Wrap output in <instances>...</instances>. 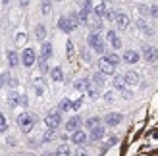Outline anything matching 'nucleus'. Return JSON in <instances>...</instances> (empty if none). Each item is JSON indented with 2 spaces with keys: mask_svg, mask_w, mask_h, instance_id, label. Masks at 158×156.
Masks as SVG:
<instances>
[{
  "mask_svg": "<svg viewBox=\"0 0 158 156\" xmlns=\"http://www.w3.org/2000/svg\"><path fill=\"white\" fill-rule=\"evenodd\" d=\"M87 43H89V46L97 52V54H104L106 52V44H104V39L100 37L98 31H91L89 37H87Z\"/></svg>",
  "mask_w": 158,
  "mask_h": 156,
  "instance_id": "f257e3e1",
  "label": "nucleus"
},
{
  "mask_svg": "<svg viewBox=\"0 0 158 156\" xmlns=\"http://www.w3.org/2000/svg\"><path fill=\"white\" fill-rule=\"evenodd\" d=\"M35 121H37V116L29 114V112H23L18 116V125L23 133H31V129L35 127Z\"/></svg>",
  "mask_w": 158,
  "mask_h": 156,
  "instance_id": "f03ea898",
  "label": "nucleus"
},
{
  "mask_svg": "<svg viewBox=\"0 0 158 156\" xmlns=\"http://www.w3.org/2000/svg\"><path fill=\"white\" fill-rule=\"evenodd\" d=\"M60 123H62V114L60 112H48L44 116V125L48 127V129H58L60 127Z\"/></svg>",
  "mask_w": 158,
  "mask_h": 156,
  "instance_id": "7ed1b4c3",
  "label": "nucleus"
},
{
  "mask_svg": "<svg viewBox=\"0 0 158 156\" xmlns=\"http://www.w3.org/2000/svg\"><path fill=\"white\" fill-rule=\"evenodd\" d=\"M35 60H37V54H35V50L33 48H23V52H21V56H19V62L25 68H31L35 64Z\"/></svg>",
  "mask_w": 158,
  "mask_h": 156,
  "instance_id": "20e7f679",
  "label": "nucleus"
},
{
  "mask_svg": "<svg viewBox=\"0 0 158 156\" xmlns=\"http://www.w3.org/2000/svg\"><path fill=\"white\" fill-rule=\"evenodd\" d=\"M91 12H93V2H91V0H85V2H83V8H81V12L77 14L79 23H87V21H89Z\"/></svg>",
  "mask_w": 158,
  "mask_h": 156,
  "instance_id": "39448f33",
  "label": "nucleus"
},
{
  "mask_svg": "<svg viewBox=\"0 0 158 156\" xmlns=\"http://www.w3.org/2000/svg\"><path fill=\"white\" fill-rule=\"evenodd\" d=\"M143 58L148 64H154L158 60V48H154V46H143Z\"/></svg>",
  "mask_w": 158,
  "mask_h": 156,
  "instance_id": "423d86ee",
  "label": "nucleus"
},
{
  "mask_svg": "<svg viewBox=\"0 0 158 156\" xmlns=\"http://www.w3.org/2000/svg\"><path fill=\"white\" fill-rule=\"evenodd\" d=\"M81 118H79V116H73V118H69L68 121H66V131H68V133H73V131H77L79 127H81Z\"/></svg>",
  "mask_w": 158,
  "mask_h": 156,
  "instance_id": "0eeeda50",
  "label": "nucleus"
},
{
  "mask_svg": "<svg viewBox=\"0 0 158 156\" xmlns=\"http://www.w3.org/2000/svg\"><path fill=\"white\" fill-rule=\"evenodd\" d=\"M122 120H123V116H122V114H116V112H112V114H106L104 123H106L108 127H114V125H120V123H122Z\"/></svg>",
  "mask_w": 158,
  "mask_h": 156,
  "instance_id": "6e6552de",
  "label": "nucleus"
},
{
  "mask_svg": "<svg viewBox=\"0 0 158 156\" xmlns=\"http://www.w3.org/2000/svg\"><path fill=\"white\" fill-rule=\"evenodd\" d=\"M98 72L104 73V75H114V73H116V66L108 64L104 58H100V62H98Z\"/></svg>",
  "mask_w": 158,
  "mask_h": 156,
  "instance_id": "1a4fd4ad",
  "label": "nucleus"
},
{
  "mask_svg": "<svg viewBox=\"0 0 158 156\" xmlns=\"http://www.w3.org/2000/svg\"><path fill=\"white\" fill-rule=\"evenodd\" d=\"M87 139H89V137H87V133H85V131H81V129H77V131H73V133H72V143L73 145L81 146V145L87 143Z\"/></svg>",
  "mask_w": 158,
  "mask_h": 156,
  "instance_id": "9d476101",
  "label": "nucleus"
},
{
  "mask_svg": "<svg viewBox=\"0 0 158 156\" xmlns=\"http://www.w3.org/2000/svg\"><path fill=\"white\" fill-rule=\"evenodd\" d=\"M58 27H60V31H64V33H72V31L75 29V27H73V23L68 19V15H64V18H60V19H58Z\"/></svg>",
  "mask_w": 158,
  "mask_h": 156,
  "instance_id": "9b49d317",
  "label": "nucleus"
},
{
  "mask_svg": "<svg viewBox=\"0 0 158 156\" xmlns=\"http://www.w3.org/2000/svg\"><path fill=\"white\" fill-rule=\"evenodd\" d=\"M6 60H8V66L10 68H18L19 66V54L15 50H8L6 52Z\"/></svg>",
  "mask_w": 158,
  "mask_h": 156,
  "instance_id": "f8f14e48",
  "label": "nucleus"
},
{
  "mask_svg": "<svg viewBox=\"0 0 158 156\" xmlns=\"http://www.w3.org/2000/svg\"><path fill=\"white\" fill-rule=\"evenodd\" d=\"M122 58H123L125 64H137L139 62V52L137 50H125Z\"/></svg>",
  "mask_w": 158,
  "mask_h": 156,
  "instance_id": "ddd939ff",
  "label": "nucleus"
},
{
  "mask_svg": "<svg viewBox=\"0 0 158 156\" xmlns=\"http://www.w3.org/2000/svg\"><path fill=\"white\" fill-rule=\"evenodd\" d=\"M114 21H116L118 29H122V31H123V29H127V25H129V18H127L125 14H122V12H120V14H116V19H114Z\"/></svg>",
  "mask_w": 158,
  "mask_h": 156,
  "instance_id": "4468645a",
  "label": "nucleus"
},
{
  "mask_svg": "<svg viewBox=\"0 0 158 156\" xmlns=\"http://www.w3.org/2000/svg\"><path fill=\"white\" fill-rule=\"evenodd\" d=\"M50 56H52V44H50V43H43L41 52H39V58L48 62V58H50Z\"/></svg>",
  "mask_w": 158,
  "mask_h": 156,
  "instance_id": "2eb2a0df",
  "label": "nucleus"
},
{
  "mask_svg": "<svg viewBox=\"0 0 158 156\" xmlns=\"http://www.w3.org/2000/svg\"><path fill=\"white\" fill-rule=\"evenodd\" d=\"M106 39L112 43L114 48H122V39L116 35V31H106Z\"/></svg>",
  "mask_w": 158,
  "mask_h": 156,
  "instance_id": "dca6fc26",
  "label": "nucleus"
},
{
  "mask_svg": "<svg viewBox=\"0 0 158 156\" xmlns=\"http://www.w3.org/2000/svg\"><path fill=\"white\" fill-rule=\"evenodd\" d=\"M104 133H106V129L102 127V125L93 127V129H91V141H100V139L104 137Z\"/></svg>",
  "mask_w": 158,
  "mask_h": 156,
  "instance_id": "f3484780",
  "label": "nucleus"
},
{
  "mask_svg": "<svg viewBox=\"0 0 158 156\" xmlns=\"http://www.w3.org/2000/svg\"><path fill=\"white\" fill-rule=\"evenodd\" d=\"M123 81H125V85H139V73L127 72V73L123 75Z\"/></svg>",
  "mask_w": 158,
  "mask_h": 156,
  "instance_id": "a211bd4d",
  "label": "nucleus"
},
{
  "mask_svg": "<svg viewBox=\"0 0 158 156\" xmlns=\"http://www.w3.org/2000/svg\"><path fill=\"white\" fill-rule=\"evenodd\" d=\"M102 58H104V60L108 62V64H112V66H118V64H120V62H122V58L118 56L116 52H108V54H104V56H102Z\"/></svg>",
  "mask_w": 158,
  "mask_h": 156,
  "instance_id": "6ab92c4d",
  "label": "nucleus"
},
{
  "mask_svg": "<svg viewBox=\"0 0 158 156\" xmlns=\"http://www.w3.org/2000/svg\"><path fill=\"white\" fill-rule=\"evenodd\" d=\"M91 83L94 85V87H102V85L106 83V79H104V73H100V72H97L93 77H91Z\"/></svg>",
  "mask_w": 158,
  "mask_h": 156,
  "instance_id": "aec40b11",
  "label": "nucleus"
},
{
  "mask_svg": "<svg viewBox=\"0 0 158 156\" xmlns=\"http://www.w3.org/2000/svg\"><path fill=\"white\" fill-rule=\"evenodd\" d=\"M137 27L143 31V35H147V37H151V35H152V29H151V25H148L145 19H137Z\"/></svg>",
  "mask_w": 158,
  "mask_h": 156,
  "instance_id": "412c9836",
  "label": "nucleus"
},
{
  "mask_svg": "<svg viewBox=\"0 0 158 156\" xmlns=\"http://www.w3.org/2000/svg\"><path fill=\"white\" fill-rule=\"evenodd\" d=\"M8 104H10L12 108H15L19 104V92H15V91H10L8 92Z\"/></svg>",
  "mask_w": 158,
  "mask_h": 156,
  "instance_id": "4be33fe9",
  "label": "nucleus"
},
{
  "mask_svg": "<svg viewBox=\"0 0 158 156\" xmlns=\"http://www.w3.org/2000/svg\"><path fill=\"white\" fill-rule=\"evenodd\" d=\"M50 77H52V81H62V79H64V72H62V68L60 66L52 68L50 69Z\"/></svg>",
  "mask_w": 158,
  "mask_h": 156,
  "instance_id": "5701e85b",
  "label": "nucleus"
},
{
  "mask_svg": "<svg viewBox=\"0 0 158 156\" xmlns=\"http://www.w3.org/2000/svg\"><path fill=\"white\" fill-rule=\"evenodd\" d=\"M91 85V79H77L75 83H73V87H75V91H87V87Z\"/></svg>",
  "mask_w": 158,
  "mask_h": 156,
  "instance_id": "b1692460",
  "label": "nucleus"
},
{
  "mask_svg": "<svg viewBox=\"0 0 158 156\" xmlns=\"http://www.w3.org/2000/svg\"><path fill=\"white\" fill-rule=\"evenodd\" d=\"M35 37L39 39V41H44V37H46V27L43 25V23H39V25L35 27Z\"/></svg>",
  "mask_w": 158,
  "mask_h": 156,
  "instance_id": "393cba45",
  "label": "nucleus"
},
{
  "mask_svg": "<svg viewBox=\"0 0 158 156\" xmlns=\"http://www.w3.org/2000/svg\"><path fill=\"white\" fill-rule=\"evenodd\" d=\"M56 139V129H46L43 135V143H52Z\"/></svg>",
  "mask_w": 158,
  "mask_h": 156,
  "instance_id": "a878e982",
  "label": "nucleus"
},
{
  "mask_svg": "<svg viewBox=\"0 0 158 156\" xmlns=\"http://www.w3.org/2000/svg\"><path fill=\"white\" fill-rule=\"evenodd\" d=\"M54 154L56 156H72V150H69L68 145H60L56 150H54Z\"/></svg>",
  "mask_w": 158,
  "mask_h": 156,
  "instance_id": "bb28decb",
  "label": "nucleus"
},
{
  "mask_svg": "<svg viewBox=\"0 0 158 156\" xmlns=\"http://www.w3.org/2000/svg\"><path fill=\"white\" fill-rule=\"evenodd\" d=\"M85 92H87V96H89L91 100H94V98H98V87H94L93 83L89 85V87H87V91H85Z\"/></svg>",
  "mask_w": 158,
  "mask_h": 156,
  "instance_id": "cd10ccee",
  "label": "nucleus"
},
{
  "mask_svg": "<svg viewBox=\"0 0 158 156\" xmlns=\"http://www.w3.org/2000/svg\"><path fill=\"white\" fill-rule=\"evenodd\" d=\"M93 12H94V15H97V18H104V14H106V4H98V6H94L93 8Z\"/></svg>",
  "mask_w": 158,
  "mask_h": 156,
  "instance_id": "c85d7f7f",
  "label": "nucleus"
},
{
  "mask_svg": "<svg viewBox=\"0 0 158 156\" xmlns=\"http://www.w3.org/2000/svg\"><path fill=\"white\" fill-rule=\"evenodd\" d=\"M97 125H100V118H97V116H93V118H89L85 121V127L87 129H93V127H97Z\"/></svg>",
  "mask_w": 158,
  "mask_h": 156,
  "instance_id": "c756f323",
  "label": "nucleus"
},
{
  "mask_svg": "<svg viewBox=\"0 0 158 156\" xmlns=\"http://www.w3.org/2000/svg\"><path fill=\"white\" fill-rule=\"evenodd\" d=\"M69 108H72V100H68V98L60 100V104H58V112H60V114L66 112V110H69Z\"/></svg>",
  "mask_w": 158,
  "mask_h": 156,
  "instance_id": "7c9ffc66",
  "label": "nucleus"
},
{
  "mask_svg": "<svg viewBox=\"0 0 158 156\" xmlns=\"http://www.w3.org/2000/svg\"><path fill=\"white\" fill-rule=\"evenodd\" d=\"M112 83H114V87H116L118 91L125 89V81H123V75H116V79H114Z\"/></svg>",
  "mask_w": 158,
  "mask_h": 156,
  "instance_id": "2f4dec72",
  "label": "nucleus"
},
{
  "mask_svg": "<svg viewBox=\"0 0 158 156\" xmlns=\"http://www.w3.org/2000/svg\"><path fill=\"white\" fill-rule=\"evenodd\" d=\"M87 23H89V25L93 27V31L102 29V19H100V18H97V19H91V18H89V21H87Z\"/></svg>",
  "mask_w": 158,
  "mask_h": 156,
  "instance_id": "473e14b6",
  "label": "nucleus"
},
{
  "mask_svg": "<svg viewBox=\"0 0 158 156\" xmlns=\"http://www.w3.org/2000/svg\"><path fill=\"white\" fill-rule=\"evenodd\" d=\"M50 10H52V0H43L41 2V12L43 14H50Z\"/></svg>",
  "mask_w": 158,
  "mask_h": 156,
  "instance_id": "72a5a7b5",
  "label": "nucleus"
},
{
  "mask_svg": "<svg viewBox=\"0 0 158 156\" xmlns=\"http://www.w3.org/2000/svg\"><path fill=\"white\" fill-rule=\"evenodd\" d=\"M8 131V121H6V116L0 114V133H6Z\"/></svg>",
  "mask_w": 158,
  "mask_h": 156,
  "instance_id": "f704fd0d",
  "label": "nucleus"
},
{
  "mask_svg": "<svg viewBox=\"0 0 158 156\" xmlns=\"http://www.w3.org/2000/svg\"><path fill=\"white\" fill-rule=\"evenodd\" d=\"M35 92H37V96H43L44 95V87L41 85V81H35Z\"/></svg>",
  "mask_w": 158,
  "mask_h": 156,
  "instance_id": "c9c22d12",
  "label": "nucleus"
},
{
  "mask_svg": "<svg viewBox=\"0 0 158 156\" xmlns=\"http://www.w3.org/2000/svg\"><path fill=\"white\" fill-rule=\"evenodd\" d=\"M116 143H118V137H110V139H108V143L104 145V149H102V152H106V150L110 149V146H114Z\"/></svg>",
  "mask_w": 158,
  "mask_h": 156,
  "instance_id": "e433bc0d",
  "label": "nucleus"
},
{
  "mask_svg": "<svg viewBox=\"0 0 158 156\" xmlns=\"http://www.w3.org/2000/svg\"><path fill=\"white\" fill-rule=\"evenodd\" d=\"M68 19L73 23V27H77V25H79V18H77V14H75V12L69 14V15H68Z\"/></svg>",
  "mask_w": 158,
  "mask_h": 156,
  "instance_id": "4c0bfd02",
  "label": "nucleus"
},
{
  "mask_svg": "<svg viewBox=\"0 0 158 156\" xmlns=\"http://www.w3.org/2000/svg\"><path fill=\"white\" fill-rule=\"evenodd\" d=\"M66 52H68V56H69V58L73 56V43H72V41H68V43H66Z\"/></svg>",
  "mask_w": 158,
  "mask_h": 156,
  "instance_id": "58836bf2",
  "label": "nucleus"
},
{
  "mask_svg": "<svg viewBox=\"0 0 158 156\" xmlns=\"http://www.w3.org/2000/svg\"><path fill=\"white\" fill-rule=\"evenodd\" d=\"M6 83H8V85H10V87H12V89H15V87H18V85H19V81H18V79H15V77H8V79H6Z\"/></svg>",
  "mask_w": 158,
  "mask_h": 156,
  "instance_id": "ea45409f",
  "label": "nucleus"
},
{
  "mask_svg": "<svg viewBox=\"0 0 158 156\" xmlns=\"http://www.w3.org/2000/svg\"><path fill=\"white\" fill-rule=\"evenodd\" d=\"M104 18H106L108 21H114V19H116V12H114V10H106Z\"/></svg>",
  "mask_w": 158,
  "mask_h": 156,
  "instance_id": "a19ab883",
  "label": "nucleus"
},
{
  "mask_svg": "<svg viewBox=\"0 0 158 156\" xmlns=\"http://www.w3.org/2000/svg\"><path fill=\"white\" fill-rule=\"evenodd\" d=\"M122 96H123L125 100H131V98H133V92H131L129 89H122Z\"/></svg>",
  "mask_w": 158,
  "mask_h": 156,
  "instance_id": "79ce46f5",
  "label": "nucleus"
},
{
  "mask_svg": "<svg viewBox=\"0 0 158 156\" xmlns=\"http://www.w3.org/2000/svg\"><path fill=\"white\" fill-rule=\"evenodd\" d=\"M39 68H41V72H43V73L48 72V64H46V60H41V62H39Z\"/></svg>",
  "mask_w": 158,
  "mask_h": 156,
  "instance_id": "37998d69",
  "label": "nucleus"
},
{
  "mask_svg": "<svg viewBox=\"0 0 158 156\" xmlns=\"http://www.w3.org/2000/svg\"><path fill=\"white\" fill-rule=\"evenodd\" d=\"M81 104H83V98H77L75 102H72V110H79V108H81Z\"/></svg>",
  "mask_w": 158,
  "mask_h": 156,
  "instance_id": "c03bdc74",
  "label": "nucleus"
},
{
  "mask_svg": "<svg viewBox=\"0 0 158 156\" xmlns=\"http://www.w3.org/2000/svg\"><path fill=\"white\" fill-rule=\"evenodd\" d=\"M19 104H21L23 108H27V104H29V100H27V96H25V95H19Z\"/></svg>",
  "mask_w": 158,
  "mask_h": 156,
  "instance_id": "a18cd8bd",
  "label": "nucleus"
},
{
  "mask_svg": "<svg viewBox=\"0 0 158 156\" xmlns=\"http://www.w3.org/2000/svg\"><path fill=\"white\" fill-rule=\"evenodd\" d=\"M148 14H151L152 18H158V6H151L148 8Z\"/></svg>",
  "mask_w": 158,
  "mask_h": 156,
  "instance_id": "49530a36",
  "label": "nucleus"
},
{
  "mask_svg": "<svg viewBox=\"0 0 158 156\" xmlns=\"http://www.w3.org/2000/svg\"><path fill=\"white\" fill-rule=\"evenodd\" d=\"M6 79H8V75H6V73H0V89L6 85Z\"/></svg>",
  "mask_w": 158,
  "mask_h": 156,
  "instance_id": "de8ad7c7",
  "label": "nucleus"
},
{
  "mask_svg": "<svg viewBox=\"0 0 158 156\" xmlns=\"http://www.w3.org/2000/svg\"><path fill=\"white\" fill-rule=\"evenodd\" d=\"M139 12H141V14H148V8L143 4V6H139Z\"/></svg>",
  "mask_w": 158,
  "mask_h": 156,
  "instance_id": "09e8293b",
  "label": "nucleus"
},
{
  "mask_svg": "<svg viewBox=\"0 0 158 156\" xmlns=\"http://www.w3.org/2000/svg\"><path fill=\"white\" fill-rule=\"evenodd\" d=\"M104 98H106V100H114V92H106Z\"/></svg>",
  "mask_w": 158,
  "mask_h": 156,
  "instance_id": "8fccbe9b",
  "label": "nucleus"
},
{
  "mask_svg": "<svg viewBox=\"0 0 158 156\" xmlns=\"http://www.w3.org/2000/svg\"><path fill=\"white\" fill-rule=\"evenodd\" d=\"M19 6H21V8H25V6H29V0H19Z\"/></svg>",
  "mask_w": 158,
  "mask_h": 156,
  "instance_id": "3c124183",
  "label": "nucleus"
},
{
  "mask_svg": "<svg viewBox=\"0 0 158 156\" xmlns=\"http://www.w3.org/2000/svg\"><path fill=\"white\" fill-rule=\"evenodd\" d=\"M75 156H89V154H87V152H85V150H81V152H77V154H75Z\"/></svg>",
  "mask_w": 158,
  "mask_h": 156,
  "instance_id": "603ef678",
  "label": "nucleus"
},
{
  "mask_svg": "<svg viewBox=\"0 0 158 156\" xmlns=\"http://www.w3.org/2000/svg\"><path fill=\"white\" fill-rule=\"evenodd\" d=\"M43 156H56V154H54V152H44Z\"/></svg>",
  "mask_w": 158,
  "mask_h": 156,
  "instance_id": "864d4df0",
  "label": "nucleus"
},
{
  "mask_svg": "<svg viewBox=\"0 0 158 156\" xmlns=\"http://www.w3.org/2000/svg\"><path fill=\"white\" fill-rule=\"evenodd\" d=\"M8 2H10V0H2V4H8Z\"/></svg>",
  "mask_w": 158,
  "mask_h": 156,
  "instance_id": "5fc2aeb1",
  "label": "nucleus"
}]
</instances>
